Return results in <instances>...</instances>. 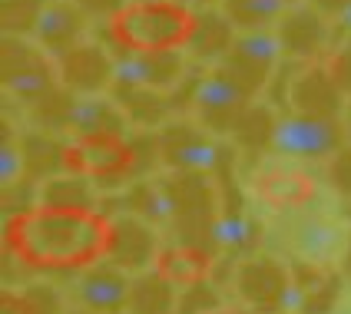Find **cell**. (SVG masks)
<instances>
[{
  "label": "cell",
  "mask_w": 351,
  "mask_h": 314,
  "mask_svg": "<svg viewBox=\"0 0 351 314\" xmlns=\"http://www.w3.org/2000/svg\"><path fill=\"white\" fill-rule=\"evenodd\" d=\"M30 40L47 57H66L80 43H86V14L73 0H50L37 10Z\"/></svg>",
  "instance_id": "obj_10"
},
{
  "label": "cell",
  "mask_w": 351,
  "mask_h": 314,
  "mask_svg": "<svg viewBox=\"0 0 351 314\" xmlns=\"http://www.w3.org/2000/svg\"><path fill=\"white\" fill-rule=\"evenodd\" d=\"M7 252L37 272L93 268L113 248V222L97 209H23L3 228Z\"/></svg>",
  "instance_id": "obj_1"
},
{
  "label": "cell",
  "mask_w": 351,
  "mask_h": 314,
  "mask_svg": "<svg viewBox=\"0 0 351 314\" xmlns=\"http://www.w3.org/2000/svg\"><path fill=\"white\" fill-rule=\"evenodd\" d=\"M289 103H292V113H298V116L338 119L341 109H345V96L335 86V79L325 63L302 66V73L289 86Z\"/></svg>",
  "instance_id": "obj_12"
},
{
  "label": "cell",
  "mask_w": 351,
  "mask_h": 314,
  "mask_svg": "<svg viewBox=\"0 0 351 314\" xmlns=\"http://www.w3.org/2000/svg\"><path fill=\"white\" fill-rule=\"evenodd\" d=\"M345 228L338 222H328V218L308 215L295 225L292 232V248L295 255L308 265H335L338 258L345 255Z\"/></svg>",
  "instance_id": "obj_17"
},
{
  "label": "cell",
  "mask_w": 351,
  "mask_h": 314,
  "mask_svg": "<svg viewBox=\"0 0 351 314\" xmlns=\"http://www.w3.org/2000/svg\"><path fill=\"white\" fill-rule=\"evenodd\" d=\"M285 3H289V7H298V3H302V0H285Z\"/></svg>",
  "instance_id": "obj_35"
},
{
  "label": "cell",
  "mask_w": 351,
  "mask_h": 314,
  "mask_svg": "<svg viewBox=\"0 0 351 314\" xmlns=\"http://www.w3.org/2000/svg\"><path fill=\"white\" fill-rule=\"evenodd\" d=\"M153 268L162 281L186 288V285L206 281L209 268H213V255L206 248H195V245H166V248H159Z\"/></svg>",
  "instance_id": "obj_20"
},
{
  "label": "cell",
  "mask_w": 351,
  "mask_h": 314,
  "mask_svg": "<svg viewBox=\"0 0 351 314\" xmlns=\"http://www.w3.org/2000/svg\"><path fill=\"white\" fill-rule=\"evenodd\" d=\"M345 133H348V136H351V106H348V109H345Z\"/></svg>",
  "instance_id": "obj_33"
},
{
  "label": "cell",
  "mask_w": 351,
  "mask_h": 314,
  "mask_svg": "<svg viewBox=\"0 0 351 314\" xmlns=\"http://www.w3.org/2000/svg\"><path fill=\"white\" fill-rule=\"evenodd\" d=\"M206 314H255V311L252 308H249V311H242V308H209Z\"/></svg>",
  "instance_id": "obj_32"
},
{
  "label": "cell",
  "mask_w": 351,
  "mask_h": 314,
  "mask_svg": "<svg viewBox=\"0 0 351 314\" xmlns=\"http://www.w3.org/2000/svg\"><path fill=\"white\" fill-rule=\"evenodd\" d=\"M73 3H77L86 17L110 20V17H117V14L126 7V3H130V0H73Z\"/></svg>",
  "instance_id": "obj_29"
},
{
  "label": "cell",
  "mask_w": 351,
  "mask_h": 314,
  "mask_svg": "<svg viewBox=\"0 0 351 314\" xmlns=\"http://www.w3.org/2000/svg\"><path fill=\"white\" fill-rule=\"evenodd\" d=\"M338 23H341V30H345V34L351 37V0H348V7L338 14Z\"/></svg>",
  "instance_id": "obj_31"
},
{
  "label": "cell",
  "mask_w": 351,
  "mask_h": 314,
  "mask_svg": "<svg viewBox=\"0 0 351 314\" xmlns=\"http://www.w3.org/2000/svg\"><path fill=\"white\" fill-rule=\"evenodd\" d=\"M20 172H23L20 146L10 139V133H3V146H0V179H3V185L10 189V185L20 179Z\"/></svg>",
  "instance_id": "obj_28"
},
{
  "label": "cell",
  "mask_w": 351,
  "mask_h": 314,
  "mask_svg": "<svg viewBox=\"0 0 351 314\" xmlns=\"http://www.w3.org/2000/svg\"><path fill=\"white\" fill-rule=\"evenodd\" d=\"M255 103V96L242 86L235 83L219 63L206 77L195 83V93H193V113H195V122L213 133L215 139L219 136H232L239 119L249 113V106Z\"/></svg>",
  "instance_id": "obj_4"
},
{
  "label": "cell",
  "mask_w": 351,
  "mask_h": 314,
  "mask_svg": "<svg viewBox=\"0 0 351 314\" xmlns=\"http://www.w3.org/2000/svg\"><path fill=\"white\" fill-rule=\"evenodd\" d=\"M162 162L176 172H199L209 176L222 166V146L213 133H206L199 122H169L159 139Z\"/></svg>",
  "instance_id": "obj_8"
},
{
  "label": "cell",
  "mask_w": 351,
  "mask_h": 314,
  "mask_svg": "<svg viewBox=\"0 0 351 314\" xmlns=\"http://www.w3.org/2000/svg\"><path fill=\"white\" fill-rule=\"evenodd\" d=\"M295 278L289 275L285 265H278L272 258H252L239 268V278H235V288L239 295L252 304L255 311H278L282 314V301H285V291L292 288Z\"/></svg>",
  "instance_id": "obj_15"
},
{
  "label": "cell",
  "mask_w": 351,
  "mask_h": 314,
  "mask_svg": "<svg viewBox=\"0 0 351 314\" xmlns=\"http://www.w3.org/2000/svg\"><path fill=\"white\" fill-rule=\"evenodd\" d=\"M275 37L282 50L295 60H315L325 50L328 23L315 7H289V14L275 23Z\"/></svg>",
  "instance_id": "obj_16"
},
{
  "label": "cell",
  "mask_w": 351,
  "mask_h": 314,
  "mask_svg": "<svg viewBox=\"0 0 351 314\" xmlns=\"http://www.w3.org/2000/svg\"><path fill=\"white\" fill-rule=\"evenodd\" d=\"M57 77L73 96H103L117 83V60L99 43L86 40L57 60Z\"/></svg>",
  "instance_id": "obj_9"
},
{
  "label": "cell",
  "mask_w": 351,
  "mask_h": 314,
  "mask_svg": "<svg viewBox=\"0 0 351 314\" xmlns=\"http://www.w3.org/2000/svg\"><path fill=\"white\" fill-rule=\"evenodd\" d=\"M57 79V66L40 50L34 40L7 37L3 40V90L10 96L34 103L50 96Z\"/></svg>",
  "instance_id": "obj_6"
},
{
  "label": "cell",
  "mask_w": 351,
  "mask_h": 314,
  "mask_svg": "<svg viewBox=\"0 0 351 314\" xmlns=\"http://www.w3.org/2000/svg\"><path fill=\"white\" fill-rule=\"evenodd\" d=\"M278 57H282V43L275 30H235L219 66L258 99V93L272 79V70L278 66Z\"/></svg>",
  "instance_id": "obj_5"
},
{
  "label": "cell",
  "mask_w": 351,
  "mask_h": 314,
  "mask_svg": "<svg viewBox=\"0 0 351 314\" xmlns=\"http://www.w3.org/2000/svg\"><path fill=\"white\" fill-rule=\"evenodd\" d=\"M133 149L123 136H80L60 149V166L70 176L117 179L133 169Z\"/></svg>",
  "instance_id": "obj_7"
},
{
  "label": "cell",
  "mask_w": 351,
  "mask_h": 314,
  "mask_svg": "<svg viewBox=\"0 0 351 314\" xmlns=\"http://www.w3.org/2000/svg\"><path fill=\"white\" fill-rule=\"evenodd\" d=\"M136 212L139 218H149L156 225H169L176 222V196L169 182H149L136 192Z\"/></svg>",
  "instance_id": "obj_26"
},
{
  "label": "cell",
  "mask_w": 351,
  "mask_h": 314,
  "mask_svg": "<svg viewBox=\"0 0 351 314\" xmlns=\"http://www.w3.org/2000/svg\"><path fill=\"white\" fill-rule=\"evenodd\" d=\"M285 14V0H222V17L235 30H275V23Z\"/></svg>",
  "instance_id": "obj_21"
},
{
  "label": "cell",
  "mask_w": 351,
  "mask_h": 314,
  "mask_svg": "<svg viewBox=\"0 0 351 314\" xmlns=\"http://www.w3.org/2000/svg\"><path fill=\"white\" fill-rule=\"evenodd\" d=\"M173 311V285L159 275H146L133 281L130 314H169Z\"/></svg>",
  "instance_id": "obj_24"
},
{
  "label": "cell",
  "mask_w": 351,
  "mask_h": 314,
  "mask_svg": "<svg viewBox=\"0 0 351 314\" xmlns=\"http://www.w3.org/2000/svg\"><path fill=\"white\" fill-rule=\"evenodd\" d=\"M60 126L73 136H123L130 129V119L113 99L106 96H73L66 99Z\"/></svg>",
  "instance_id": "obj_14"
},
{
  "label": "cell",
  "mask_w": 351,
  "mask_h": 314,
  "mask_svg": "<svg viewBox=\"0 0 351 314\" xmlns=\"http://www.w3.org/2000/svg\"><path fill=\"white\" fill-rule=\"evenodd\" d=\"M133 278L119 265H93L77 281V298L90 314H123L130 311Z\"/></svg>",
  "instance_id": "obj_13"
},
{
  "label": "cell",
  "mask_w": 351,
  "mask_h": 314,
  "mask_svg": "<svg viewBox=\"0 0 351 314\" xmlns=\"http://www.w3.org/2000/svg\"><path fill=\"white\" fill-rule=\"evenodd\" d=\"M156 235L149 232V225H143V218L123 215L113 222V248H110L113 265L126 268V272H136L146 265H156Z\"/></svg>",
  "instance_id": "obj_19"
},
{
  "label": "cell",
  "mask_w": 351,
  "mask_h": 314,
  "mask_svg": "<svg viewBox=\"0 0 351 314\" xmlns=\"http://www.w3.org/2000/svg\"><path fill=\"white\" fill-rule=\"evenodd\" d=\"M345 122L341 119H322V116H289L275 119L272 142L269 153L285 159H305V162H318V159H335L345 149Z\"/></svg>",
  "instance_id": "obj_3"
},
{
  "label": "cell",
  "mask_w": 351,
  "mask_h": 314,
  "mask_svg": "<svg viewBox=\"0 0 351 314\" xmlns=\"http://www.w3.org/2000/svg\"><path fill=\"white\" fill-rule=\"evenodd\" d=\"M255 222L245 212H239L235 205H219V212L213 218V228H209V238H213L215 248L222 252H245L255 245Z\"/></svg>",
  "instance_id": "obj_22"
},
{
  "label": "cell",
  "mask_w": 351,
  "mask_h": 314,
  "mask_svg": "<svg viewBox=\"0 0 351 314\" xmlns=\"http://www.w3.org/2000/svg\"><path fill=\"white\" fill-rule=\"evenodd\" d=\"M186 70L182 50H162V53H130L123 50L117 57V86L123 90H169L179 83Z\"/></svg>",
  "instance_id": "obj_11"
},
{
  "label": "cell",
  "mask_w": 351,
  "mask_h": 314,
  "mask_svg": "<svg viewBox=\"0 0 351 314\" xmlns=\"http://www.w3.org/2000/svg\"><path fill=\"white\" fill-rule=\"evenodd\" d=\"M272 129H275V113L255 99L252 106H249V113L239 119L232 139L239 142V146H245V149H269Z\"/></svg>",
  "instance_id": "obj_25"
},
{
  "label": "cell",
  "mask_w": 351,
  "mask_h": 314,
  "mask_svg": "<svg viewBox=\"0 0 351 314\" xmlns=\"http://www.w3.org/2000/svg\"><path fill=\"white\" fill-rule=\"evenodd\" d=\"M335 314H351V308H345V311H335Z\"/></svg>",
  "instance_id": "obj_36"
},
{
  "label": "cell",
  "mask_w": 351,
  "mask_h": 314,
  "mask_svg": "<svg viewBox=\"0 0 351 314\" xmlns=\"http://www.w3.org/2000/svg\"><path fill=\"white\" fill-rule=\"evenodd\" d=\"M97 192L83 176H57L47 179L40 189V205H57V209H93Z\"/></svg>",
  "instance_id": "obj_23"
},
{
  "label": "cell",
  "mask_w": 351,
  "mask_h": 314,
  "mask_svg": "<svg viewBox=\"0 0 351 314\" xmlns=\"http://www.w3.org/2000/svg\"><path fill=\"white\" fill-rule=\"evenodd\" d=\"M199 17L189 7L166 0H130L117 17L106 20V34L119 50L130 53H162L193 43Z\"/></svg>",
  "instance_id": "obj_2"
},
{
  "label": "cell",
  "mask_w": 351,
  "mask_h": 314,
  "mask_svg": "<svg viewBox=\"0 0 351 314\" xmlns=\"http://www.w3.org/2000/svg\"><path fill=\"white\" fill-rule=\"evenodd\" d=\"M166 3H179V7H189V10H193L195 0H166Z\"/></svg>",
  "instance_id": "obj_34"
},
{
  "label": "cell",
  "mask_w": 351,
  "mask_h": 314,
  "mask_svg": "<svg viewBox=\"0 0 351 314\" xmlns=\"http://www.w3.org/2000/svg\"><path fill=\"white\" fill-rule=\"evenodd\" d=\"M252 192L275 209H302L315 198V179L298 169H258L252 176Z\"/></svg>",
  "instance_id": "obj_18"
},
{
  "label": "cell",
  "mask_w": 351,
  "mask_h": 314,
  "mask_svg": "<svg viewBox=\"0 0 351 314\" xmlns=\"http://www.w3.org/2000/svg\"><path fill=\"white\" fill-rule=\"evenodd\" d=\"M332 182L335 189H341L345 196H351V149H341L332 159Z\"/></svg>",
  "instance_id": "obj_30"
},
{
  "label": "cell",
  "mask_w": 351,
  "mask_h": 314,
  "mask_svg": "<svg viewBox=\"0 0 351 314\" xmlns=\"http://www.w3.org/2000/svg\"><path fill=\"white\" fill-rule=\"evenodd\" d=\"M325 66H328V73H332L335 86L341 90V96H351V37L328 53L325 60Z\"/></svg>",
  "instance_id": "obj_27"
}]
</instances>
